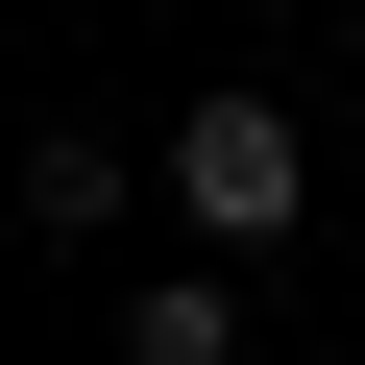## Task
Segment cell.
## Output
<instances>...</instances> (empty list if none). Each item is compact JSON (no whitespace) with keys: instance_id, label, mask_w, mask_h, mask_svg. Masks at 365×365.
Instances as JSON below:
<instances>
[{"instance_id":"obj_3","label":"cell","mask_w":365,"mask_h":365,"mask_svg":"<svg viewBox=\"0 0 365 365\" xmlns=\"http://www.w3.org/2000/svg\"><path fill=\"white\" fill-rule=\"evenodd\" d=\"M25 244H122V146H98V122L25 146Z\"/></svg>"},{"instance_id":"obj_2","label":"cell","mask_w":365,"mask_h":365,"mask_svg":"<svg viewBox=\"0 0 365 365\" xmlns=\"http://www.w3.org/2000/svg\"><path fill=\"white\" fill-rule=\"evenodd\" d=\"M98 365H244V268H122Z\"/></svg>"},{"instance_id":"obj_1","label":"cell","mask_w":365,"mask_h":365,"mask_svg":"<svg viewBox=\"0 0 365 365\" xmlns=\"http://www.w3.org/2000/svg\"><path fill=\"white\" fill-rule=\"evenodd\" d=\"M317 220V122L292 98H195V122H170V244H195V268H268Z\"/></svg>"}]
</instances>
